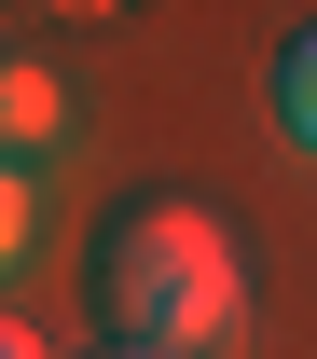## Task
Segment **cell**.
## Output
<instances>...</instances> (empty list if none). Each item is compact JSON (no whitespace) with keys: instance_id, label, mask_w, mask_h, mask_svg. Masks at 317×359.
Listing matches in <instances>:
<instances>
[{"instance_id":"4","label":"cell","mask_w":317,"mask_h":359,"mask_svg":"<svg viewBox=\"0 0 317 359\" xmlns=\"http://www.w3.org/2000/svg\"><path fill=\"white\" fill-rule=\"evenodd\" d=\"M14 249H28V180L0 166V263H14Z\"/></svg>"},{"instance_id":"2","label":"cell","mask_w":317,"mask_h":359,"mask_svg":"<svg viewBox=\"0 0 317 359\" xmlns=\"http://www.w3.org/2000/svg\"><path fill=\"white\" fill-rule=\"evenodd\" d=\"M55 125H69V97H55V69H28V55H0V166L28 180V152H55Z\"/></svg>"},{"instance_id":"5","label":"cell","mask_w":317,"mask_h":359,"mask_svg":"<svg viewBox=\"0 0 317 359\" xmlns=\"http://www.w3.org/2000/svg\"><path fill=\"white\" fill-rule=\"evenodd\" d=\"M0 359H55V346H42V332H14V318H0Z\"/></svg>"},{"instance_id":"1","label":"cell","mask_w":317,"mask_h":359,"mask_svg":"<svg viewBox=\"0 0 317 359\" xmlns=\"http://www.w3.org/2000/svg\"><path fill=\"white\" fill-rule=\"evenodd\" d=\"M83 304L125 359H221L248 332V276H234V235L193 194H125L83 249Z\"/></svg>"},{"instance_id":"3","label":"cell","mask_w":317,"mask_h":359,"mask_svg":"<svg viewBox=\"0 0 317 359\" xmlns=\"http://www.w3.org/2000/svg\"><path fill=\"white\" fill-rule=\"evenodd\" d=\"M276 125H290V152H317V14L276 42Z\"/></svg>"},{"instance_id":"6","label":"cell","mask_w":317,"mask_h":359,"mask_svg":"<svg viewBox=\"0 0 317 359\" xmlns=\"http://www.w3.org/2000/svg\"><path fill=\"white\" fill-rule=\"evenodd\" d=\"M97 359H125V346H97Z\"/></svg>"}]
</instances>
